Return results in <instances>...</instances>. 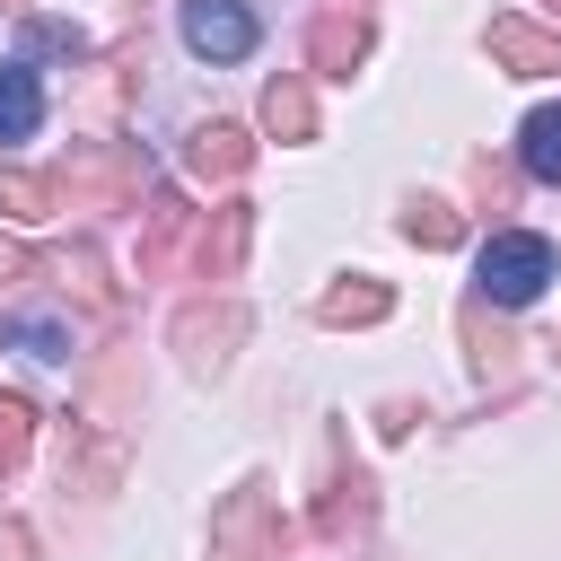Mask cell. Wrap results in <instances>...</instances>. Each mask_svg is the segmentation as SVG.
Wrapping results in <instances>:
<instances>
[{
    "mask_svg": "<svg viewBox=\"0 0 561 561\" xmlns=\"http://www.w3.org/2000/svg\"><path fill=\"white\" fill-rule=\"evenodd\" d=\"M473 280H482V298H491V307H526V298H543V280H552V245H543V237H526V228H500V237L482 245Z\"/></svg>",
    "mask_w": 561,
    "mask_h": 561,
    "instance_id": "obj_1",
    "label": "cell"
},
{
    "mask_svg": "<svg viewBox=\"0 0 561 561\" xmlns=\"http://www.w3.org/2000/svg\"><path fill=\"white\" fill-rule=\"evenodd\" d=\"M184 44L202 61H245L254 53V9L245 0H184Z\"/></svg>",
    "mask_w": 561,
    "mask_h": 561,
    "instance_id": "obj_2",
    "label": "cell"
},
{
    "mask_svg": "<svg viewBox=\"0 0 561 561\" xmlns=\"http://www.w3.org/2000/svg\"><path fill=\"white\" fill-rule=\"evenodd\" d=\"M280 543V526H272V508L254 500V491H237L228 508H219V561H263Z\"/></svg>",
    "mask_w": 561,
    "mask_h": 561,
    "instance_id": "obj_3",
    "label": "cell"
},
{
    "mask_svg": "<svg viewBox=\"0 0 561 561\" xmlns=\"http://www.w3.org/2000/svg\"><path fill=\"white\" fill-rule=\"evenodd\" d=\"M35 123H44L35 70H26V61H0V140H35Z\"/></svg>",
    "mask_w": 561,
    "mask_h": 561,
    "instance_id": "obj_4",
    "label": "cell"
},
{
    "mask_svg": "<svg viewBox=\"0 0 561 561\" xmlns=\"http://www.w3.org/2000/svg\"><path fill=\"white\" fill-rule=\"evenodd\" d=\"M517 167H526L535 184H561V105H535V114L517 123Z\"/></svg>",
    "mask_w": 561,
    "mask_h": 561,
    "instance_id": "obj_5",
    "label": "cell"
},
{
    "mask_svg": "<svg viewBox=\"0 0 561 561\" xmlns=\"http://www.w3.org/2000/svg\"><path fill=\"white\" fill-rule=\"evenodd\" d=\"M359 53H368V18H351V9L316 18V70H324V79H351Z\"/></svg>",
    "mask_w": 561,
    "mask_h": 561,
    "instance_id": "obj_6",
    "label": "cell"
},
{
    "mask_svg": "<svg viewBox=\"0 0 561 561\" xmlns=\"http://www.w3.org/2000/svg\"><path fill=\"white\" fill-rule=\"evenodd\" d=\"M491 53H500L508 70H552V61H561V35H543V26H526V18H491Z\"/></svg>",
    "mask_w": 561,
    "mask_h": 561,
    "instance_id": "obj_7",
    "label": "cell"
},
{
    "mask_svg": "<svg viewBox=\"0 0 561 561\" xmlns=\"http://www.w3.org/2000/svg\"><path fill=\"white\" fill-rule=\"evenodd\" d=\"M184 158H193V175H245V158H254V140H245L237 123H202Z\"/></svg>",
    "mask_w": 561,
    "mask_h": 561,
    "instance_id": "obj_8",
    "label": "cell"
},
{
    "mask_svg": "<svg viewBox=\"0 0 561 561\" xmlns=\"http://www.w3.org/2000/svg\"><path fill=\"white\" fill-rule=\"evenodd\" d=\"M53 202H61V175H26V167H0V210L9 219H53Z\"/></svg>",
    "mask_w": 561,
    "mask_h": 561,
    "instance_id": "obj_9",
    "label": "cell"
},
{
    "mask_svg": "<svg viewBox=\"0 0 561 561\" xmlns=\"http://www.w3.org/2000/svg\"><path fill=\"white\" fill-rule=\"evenodd\" d=\"M263 123H272L280 140H307V131H316V96H307V79H272V88H263Z\"/></svg>",
    "mask_w": 561,
    "mask_h": 561,
    "instance_id": "obj_10",
    "label": "cell"
},
{
    "mask_svg": "<svg viewBox=\"0 0 561 561\" xmlns=\"http://www.w3.org/2000/svg\"><path fill=\"white\" fill-rule=\"evenodd\" d=\"M184 228H193V210H184L175 193H158V202H149V237H140V272H167V254L184 245Z\"/></svg>",
    "mask_w": 561,
    "mask_h": 561,
    "instance_id": "obj_11",
    "label": "cell"
},
{
    "mask_svg": "<svg viewBox=\"0 0 561 561\" xmlns=\"http://www.w3.org/2000/svg\"><path fill=\"white\" fill-rule=\"evenodd\" d=\"M0 342L26 351V359H70V316H9Z\"/></svg>",
    "mask_w": 561,
    "mask_h": 561,
    "instance_id": "obj_12",
    "label": "cell"
},
{
    "mask_svg": "<svg viewBox=\"0 0 561 561\" xmlns=\"http://www.w3.org/2000/svg\"><path fill=\"white\" fill-rule=\"evenodd\" d=\"M245 228H254V210H245V202H228V210H219V237L202 228V272H210V280H228V272H237V254H245Z\"/></svg>",
    "mask_w": 561,
    "mask_h": 561,
    "instance_id": "obj_13",
    "label": "cell"
},
{
    "mask_svg": "<svg viewBox=\"0 0 561 561\" xmlns=\"http://www.w3.org/2000/svg\"><path fill=\"white\" fill-rule=\"evenodd\" d=\"M386 307H394V298H386V280H351V289H324V298H316V316H324V324H377Z\"/></svg>",
    "mask_w": 561,
    "mask_h": 561,
    "instance_id": "obj_14",
    "label": "cell"
},
{
    "mask_svg": "<svg viewBox=\"0 0 561 561\" xmlns=\"http://www.w3.org/2000/svg\"><path fill=\"white\" fill-rule=\"evenodd\" d=\"M237 333H245V316H237V307H219V316H184V324H175V342H184L202 368H219V359H228L219 342H237Z\"/></svg>",
    "mask_w": 561,
    "mask_h": 561,
    "instance_id": "obj_15",
    "label": "cell"
},
{
    "mask_svg": "<svg viewBox=\"0 0 561 561\" xmlns=\"http://www.w3.org/2000/svg\"><path fill=\"white\" fill-rule=\"evenodd\" d=\"M26 438H35V403L26 394H0V482L26 465Z\"/></svg>",
    "mask_w": 561,
    "mask_h": 561,
    "instance_id": "obj_16",
    "label": "cell"
},
{
    "mask_svg": "<svg viewBox=\"0 0 561 561\" xmlns=\"http://www.w3.org/2000/svg\"><path fill=\"white\" fill-rule=\"evenodd\" d=\"M403 237H412V245H456L465 219H456L447 202H412V210H403Z\"/></svg>",
    "mask_w": 561,
    "mask_h": 561,
    "instance_id": "obj_17",
    "label": "cell"
},
{
    "mask_svg": "<svg viewBox=\"0 0 561 561\" xmlns=\"http://www.w3.org/2000/svg\"><path fill=\"white\" fill-rule=\"evenodd\" d=\"M368 517V482H333V500L316 508V535H342V526H359Z\"/></svg>",
    "mask_w": 561,
    "mask_h": 561,
    "instance_id": "obj_18",
    "label": "cell"
},
{
    "mask_svg": "<svg viewBox=\"0 0 561 561\" xmlns=\"http://www.w3.org/2000/svg\"><path fill=\"white\" fill-rule=\"evenodd\" d=\"M26 53H53V61H79V53H88V35H79V26H61V18H35V26H26Z\"/></svg>",
    "mask_w": 561,
    "mask_h": 561,
    "instance_id": "obj_19",
    "label": "cell"
},
{
    "mask_svg": "<svg viewBox=\"0 0 561 561\" xmlns=\"http://www.w3.org/2000/svg\"><path fill=\"white\" fill-rule=\"evenodd\" d=\"M0 561H35V535H26V526H18V517H9V526H0Z\"/></svg>",
    "mask_w": 561,
    "mask_h": 561,
    "instance_id": "obj_20",
    "label": "cell"
}]
</instances>
